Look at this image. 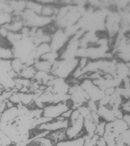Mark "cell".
<instances>
[{"label": "cell", "instance_id": "obj_13", "mask_svg": "<svg viewBox=\"0 0 130 146\" xmlns=\"http://www.w3.org/2000/svg\"><path fill=\"white\" fill-rule=\"evenodd\" d=\"M25 66V65L19 58H13L11 60L12 70L16 73L18 76Z\"/></svg>", "mask_w": 130, "mask_h": 146}, {"label": "cell", "instance_id": "obj_9", "mask_svg": "<svg viewBox=\"0 0 130 146\" xmlns=\"http://www.w3.org/2000/svg\"><path fill=\"white\" fill-rule=\"evenodd\" d=\"M51 51L49 43H42L38 45L35 48V56L37 60L40 58L42 55Z\"/></svg>", "mask_w": 130, "mask_h": 146}, {"label": "cell", "instance_id": "obj_10", "mask_svg": "<svg viewBox=\"0 0 130 146\" xmlns=\"http://www.w3.org/2000/svg\"><path fill=\"white\" fill-rule=\"evenodd\" d=\"M84 138L82 137L60 142L56 144L55 146H84Z\"/></svg>", "mask_w": 130, "mask_h": 146}, {"label": "cell", "instance_id": "obj_19", "mask_svg": "<svg viewBox=\"0 0 130 146\" xmlns=\"http://www.w3.org/2000/svg\"><path fill=\"white\" fill-rule=\"evenodd\" d=\"M97 146H107V142L103 137H99L96 142Z\"/></svg>", "mask_w": 130, "mask_h": 146}, {"label": "cell", "instance_id": "obj_8", "mask_svg": "<svg viewBox=\"0 0 130 146\" xmlns=\"http://www.w3.org/2000/svg\"><path fill=\"white\" fill-rule=\"evenodd\" d=\"M13 58L11 46L0 45V59L11 60Z\"/></svg>", "mask_w": 130, "mask_h": 146}, {"label": "cell", "instance_id": "obj_20", "mask_svg": "<svg viewBox=\"0 0 130 146\" xmlns=\"http://www.w3.org/2000/svg\"><path fill=\"white\" fill-rule=\"evenodd\" d=\"M122 119L123 120L125 123H126L128 126H130V113H124L122 116Z\"/></svg>", "mask_w": 130, "mask_h": 146}, {"label": "cell", "instance_id": "obj_14", "mask_svg": "<svg viewBox=\"0 0 130 146\" xmlns=\"http://www.w3.org/2000/svg\"><path fill=\"white\" fill-rule=\"evenodd\" d=\"M77 109L78 110L80 115L84 119L91 120V111H90L88 107L86 106V105L80 107Z\"/></svg>", "mask_w": 130, "mask_h": 146}, {"label": "cell", "instance_id": "obj_11", "mask_svg": "<svg viewBox=\"0 0 130 146\" xmlns=\"http://www.w3.org/2000/svg\"><path fill=\"white\" fill-rule=\"evenodd\" d=\"M43 5L38 1H26V9L33 12L34 13L40 15Z\"/></svg>", "mask_w": 130, "mask_h": 146}, {"label": "cell", "instance_id": "obj_7", "mask_svg": "<svg viewBox=\"0 0 130 146\" xmlns=\"http://www.w3.org/2000/svg\"><path fill=\"white\" fill-rule=\"evenodd\" d=\"M37 72L34 66L25 65L20 73L19 74L18 76L27 80H33L35 74Z\"/></svg>", "mask_w": 130, "mask_h": 146}, {"label": "cell", "instance_id": "obj_2", "mask_svg": "<svg viewBox=\"0 0 130 146\" xmlns=\"http://www.w3.org/2000/svg\"><path fill=\"white\" fill-rule=\"evenodd\" d=\"M69 39L64 29L58 28L51 36L49 44L51 51L57 52L60 51L66 45Z\"/></svg>", "mask_w": 130, "mask_h": 146}, {"label": "cell", "instance_id": "obj_1", "mask_svg": "<svg viewBox=\"0 0 130 146\" xmlns=\"http://www.w3.org/2000/svg\"><path fill=\"white\" fill-rule=\"evenodd\" d=\"M84 118L82 116L75 120H69L68 126L66 129L68 139H74L85 136L86 133L84 129Z\"/></svg>", "mask_w": 130, "mask_h": 146}, {"label": "cell", "instance_id": "obj_16", "mask_svg": "<svg viewBox=\"0 0 130 146\" xmlns=\"http://www.w3.org/2000/svg\"><path fill=\"white\" fill-rule=\"evenodd\" d=\"M12 14L0 13V27L11 21Z\"/></svg>", "mask_w": 130, "mask_h": 146}, {"label": "cell", "instance_id": "obj_3", "mask_svg": "<svg viewBox=\"0 0 130 146\" xmlns=\"http://www.w3.org/2000/svg\"><path fill=\"white\" fill-rule=\"evenodd\" d=\"M69 109L65 102L49 105L42 109V116L54 119L61 115L62 113Z\"/></svg>", "mask_w": 130, "mask_h": 146}, {"label": "cell", "instance_id": "obj_15", "mask_svg": "<svg viewBox=\"0 0 130 146\" xmlns=\"http://www.w3.org/2000/svg\"><path fill=\"white\" fill-rule=\"evenodd\" d=\"M106 122L105 121H102L97 124L96 129L95 135H98L99 137H103L105 131V125Z\"/></svg>", "mask_w": 130, "mask_h": 146}, {"label": "cell", "instance_id": "obj_12", "mask_svg": "<svg viewBox=\"0 0 130 146\" xmlns=\"http://www.w3.org/2000/svg\"><path fill=\"white\" fill-rule=\"evenodd\" d=\"M59 58H60V54L58 53V52L51 51L44 55H42L39 59L48 61L52 63H53L54 62H56Z\"/></svg>", "mask_w": 130, "mask_h": 146}, {"label": "cell", "instance_id": "obj_18", "mask_svg": "<svg viewBox=\"0 0 130 146\" xmlns=\"http://www.w3.org/2000/svg\"><path fill=\"white\" fill-rule=\"evenodd\" d=\"M73 111V109H69L67 110L66 111H65L64 112L62 113L60 116H62V117H64V119L65 120H69Z\"/></svg>", "mask_w": 130, "mask_h": 146}, {"label": "cell", "instance_id": "obj_17", "mask_svg": "<svg viewBox=\"0 0 130 146\" xmlns=\"http://www.w3.org/2000/svg\"><path fill=\"white\" fill-rule=\"evenodd\" d=\"M121 141L126 145H130V129L122 133L119 135Z\"/></svg>", "mask_w": 130, "mask_h": 146}, {"label": "cell", "instance_id": "obj_4", "mask_svg": "<svg viewBox=\"0 0 130 146\" xmlns=\"http://www.w3.org/2000/svg\"><path fill=\"white\" fill-rule=\"evenodd\" d=\"M66 129V128H63L50 131L47 134L45 137L48 138L55 145L60 142L68 140L67 136Z\"/></svg>", "mask_w": 130, "mask_h": 146}, {"label": "cell", "instance_id": "obj_6", "mask_svg": "<svg viewBox=\"0 0 130 146\" xmlns=\"http://www.w3.org/2000/svg\"><path fill=\"white\" fill-rule=\"evenodd\" d=\"M84 129L87 137L91 138L95 135L97 124L92 120L84 119Z\"/></svg>", "mask_w": 130, "mask_h": 146}, {"label": "cell", "instance_id": "obj_5", "mask_svg": "<svg viewBox=\"0 0 130 146\" xmlns=\"http://www.w3.org/2000/svg\"><path fill=\"white\" fill-rule=\"evenodd\" d=\"M52 65L53 63L51 62L38 59L35 62L33 66L37 71L44 72L50 73L52 70Z\"/></svg>", "mask_w": 130, "mask_h": 146}]
</instances>
